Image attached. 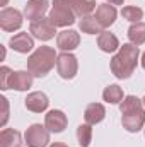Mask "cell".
Here are the masks:
<instances>
[{"label":"cell","instance_id":"8992f818","mask_svg":"<svg viewBox=\"0 0 145 147\" xmlns=\"http://www.w3.org/2000/svg\"><path fill=\"white\" fill-rule=\"evenodd\" d=\"M55 28H56V26L50 21V17H48V19L43 17V19H38V21H34V22H31L29 33H31L34 38L41 39V41H48V39L55 38V33H56Z\"/></svg>","mask_w":145,"mask_h":147},{"label":"cell","instance_id":"30bf717a","mask_svg":"<svg viewBox=\"0 0 145 147\" xmlns=\"http://www.w3.org/2000/svg\"><path fill=\"white\" fill-rule=\"evenodd\" d=\"M79 43H80V36L73 29H65V31H62L58 34V38H56V46L60 50H63V51H72V50H75L79 46Z\"/></svg>","mask_w":145,"mask_h":147},{"label":"cell","instance_id":"cb8c5ba5","mask_svg":"<svg viewBox=\"0 0 145 147\" xmlns=\"http://www.w3.org/2000/svg\"><path fill=\"white\" fill-rule=\"evenodd\" d=\"M77 139H79V144L82 147H89L91 146V140H92V128L89 123H84L77 128Z\"/></svg>","mask_w":145,"mask_h":147},{"label":"cell","instance_id":"f1b7e54d","mask_svg":"<svg viewBox=\"0 0 145 147\" xmlns=\"http://www.w3.org/2000/svg\"><path fill=\"white\" fill-rule=\"evenodd\" d=\"M50 147H68L67 144H62V142H55V144H51Z\"/></svg>","mask_w":145,"mask_h":147},{"label":"cell","instance_id":"83f0119b","mask_svg":"<svg viewBox=\"0 0 145 147\" xmlns=\"http://www.w3.org/2000/svg\"><path fill=\"white\" fill-rule=\"evenodd\" d=\"M108 2L111 3V5H123L125 0H108Z\"/></svg>","mask_w":145,"mask_h":147},{"label":"cell","instance_id":"52a82bcc","mask_svg":"<svg viewBox=\"0 0 145 147\" xmlns=\"http://www.w3.org/2000/svg\"><path fill=\"white\" fill-rule=\"evenodd\" d=\"M56 70L60 74V77H63V79H73L77 75V70H79L77 58L72 53L58 55V58H56Z\"/></svg>","mask_w":145,"mask_h":147},{"label":"cell","instance_id":"ffe728a7","mask_svg":"<svg viewBox=\"0 0 145 147\" xmlns=\"http://www.w3.org/2000/svg\"><path fill=\"white\" fill-rule=\"evenodd\" d=\"M144 110V101L138 99L137 96H126L123 98L121 105H119V111L121 115H130V113H137V111Z\"/></svg>","mask_w":145,"mask_h":147},{"label":"cell","instance_id":"3957f363","mask_svg":"<svg viewBox=\"0 0 145 147\" xmlns=\"http://www.w3.org/2000/svg\"><path fill=\"white\" fill-rule=\"evenodd\" d=\"M50 21L56 28H65L75 22V12L68 0H53L50 10Z\"/></svg>","mask_w":145,"mask_h":147},{"label":"cell","instance_id":"7c38bea8","mask_svg":"<svg viewBox=\"0 0 145 147\" xmlns=\"http://www.w3.org/2000/svg\"><path fill=\"white\" fill-rule=\"evenodd\" d=\"M116 16H118V12H116L114 5L101 3V5H97V9H96V16H94V17L99 21V24H101L103 28H109V26L116 21Z\"/></svg>","mask_w":145,"mask_h":147},{"label":"cell","instance_id":"e0dca14e","mask_svg":"<svg viewBox=\"0 0 145 147\" xmlns=\"http://www.w3.org/2000/svg\"><path fill=\"white\" fill-rule=\"evenodd\" d=\"M97 46L106 53H113V51L119 50V41L113 33L103 31V33H99V38H97Z\"/></svg>","mask_w":145,"mask_h":147},{"label":"cell","instance_id":"4fadbf2b","mask_svg":"<svg viewBox=\"0 0 145 147\" xmlns=\"http://www.w3.org/2000/svg\"><path fill=\"white\" fill-rule=\"evenodd\" d=\"M50 101H48V96L41 91H36V92H31L28 94L26 98V108L33 113H41L48 108Z\"/></svg>","mask_w":145,"mask_h":147},{"label":"cell","instance_id":"6da1fadb","mask_svg":"<svg viewBox=\"0 0 145 147\" xmlns=\"http://www.w3.org/2000/svg\"><path fill=\"white\" fill-rule=\"evenodd\" d=\"M140 50L133 43H125L119 46L118 53L111 58V72L118 79H128L135 72V67L138 63Z\"/></svg>","mask_w":145,"mask_h":147},{"label":"cell","instance_id":"9c48e42d","mask_svg":"<svg viewBox=\"0 0 145 147\" xmlns=\"http://www.w3.org/2000/svg\"><path fill=\"white\" fill-rule=\"evenodd\" d=\"M33 74L28 70H17L12 72V77L9 80V89H15V91H28L33 86Z\"/></svg>","mask_w":145,"mask_h":147},{"label":"cell","instance_id":"1f68e13d","mask_svg":"<svg viewBox=\"0 0 145 147\" xmlns=\"http://www.w3.org/2000/svg\"><path fill=\"white\" fill-rule=\"evenodd\" d=\"M142 101H144V105H145V96H144V99H142Z\"/></svg>","mask_w":145,"mask_h":147},{"label":"cell","instance_id":"ac0fdd59","mask_svg":"<svg viewBox=\"0 0 145 147\" xmlns=\"http://www.w3.org/2000/svg\"><path fill=\"white\" fill-rule=\"evenodd\" d=\"M0 144L2 147H19L21 142V134L14 128H3L0 132Z\"/></svg>","mask_w":145,"mask_h":147},{"label":"cell","instance_id":"7402d4cb","mask_svg":"<svg viewBox=\"0 0 145 147\" xmlns=\"http://www.w3.org/2000/svg\"><path fill=\"white\" fill-rule=\"evenodd\" d=\"M128 39L133 45H144L145 43V22H133L128 28Z\"/></svg>","mask_w":145,"mask_h":147},{"label":"cell","instance_id":"f546056e","mask_svg":"<svg viewBox=\"0 0 145 147\" xmlns=\"http://www.w3.org/2000/svg\"><path fill=\"white\" fill-rule=\"evenodd\" d=\"M142 67H144V69H145V53H144V55H142Z\"/></svg>","mask_w":145,"mask_h":147},{"label":"cell","instance_id":"ba28073f","mask_svg":"<svg viewBox=\"0 0 145 147\" xmlns=\"http://www.w3.org/2000/svg\"><path fill=\"white\" fill-rule=\"evenodd\" d=\"M67 115L60 110H51L48 111V115L44 116V127L50 130V132H55V134H60L67 128Z\"/></svg>","mask_w":145,"mask_h":147},{"label":"cell","instance_id":"8fae6325","mask_svg":"<svg viewBox=\"0 0 145 147\" xmlns=\"http://www.w3.org/2000/svg\"><path fill=\"white\" fill-rule=\"evenodd\" d=\"M46 10H48V0H29L24 9V16L26 19L34 22L38 19H43Z\"/></svg>","mask_w":145,"mask_h":147},{"label":"cell","instance_id":"277c9868","mask_svg":"<svg viewBox=\"0 0 145 147\" xmlns=\"http://www.w3.org/2000/svg\"><path fill=\"white\" fill-rule=\"evenodd\" d=\"M26 144L29 147H46L50 142V130L39 123L31 125L26 130Z\"/></svg>","mask_w":145,"mask_h":147},{"label":"cell","instance_id":"484cf974","mask_svg":"<svg viewBox=\"0 0 145 147\" xmlns=\"http://www.w3.org/2000/svg\"><path fill=\"white\" fill-rule=\"evenodd\" d=\"M10 77H12V70L9 69V67H2L0 69V89H9V80H10Z\"/></svg>","mask_w":145,"mask_h":147},{"label":"cell","instance_id":"d6986e66","mask_svg":"<svg viewBox=\"0 0 145 147\" xmlns=\"http://www.w3.org/2000/svg\"><path fill=\"white\" fill-rule=\"evenodd\" d=\"M70 5H72L75 16H80V17H85V16H91V12L96 9V0H68Z\"/></svg>","mask_w":145,"mask_h":147},{"label":"cell","instance_id":"9a60e30c","mask_svg":"<svg viewBox=\"0 0 145 147\" xmlns=\"http://www.w3.org/2000/svg\"><path fill=\"white\" fill-rule=\"evenodd\" d=\"M121 123H123V128H126L128 132H138L145 125V110L130 113V115H123Z\"/></svg>","mask_w":145,"mask_h":147},{"label":"cell","instance_id":"2e32d148","mask_svg":"<svg viewBox=\"0 0 145 147\" xmlns=\"http://www.w3.org/2000/svg\"><path fill=\"white\" fill-rule=\"evenodd\" d=\"M106 116V110L101 103H91L85 111H84V118H85V123L89 125H96V123H101Z\"/></svg>","mask_w":145,"mask_h":147},{"label":"cell","instance_id":"4316f807","mask_svg":"<svg viewBox=\"0 0 145 147\" xmlns=\"http://www.w3.org/2000/svg\"><path fill=\"white\" fill-rule=\"evenodd\" d=\"M0 101H2V106H3V115H2L0 125L3 127V125L7 123V120H9V99H7V98H2Z\"/></svg>","mask_w":145,"mask_h":147},{"label":"cell","instance_id":"603a6c76","mask_svg":"<svg viewBox=\"0 0 145 147\" xmlns=\"http://www.w3.org/2000/svg\"><path fill=\"white\" fill-rule=\"evenodd\" d=\"M103 99H104L106 103H111V105L121 103V101H123V91H121V87L116 86V84L108 86V87L104 89V92H103Z\"/></svg>","mask_w":145,"mask_h":147},{"label":"cell","instance_id":"44dd1931","mask_svg":"<svg viewBox=\"0 0 145 147\" xmlns=\"http://www.w3.org/2000/svg\"><path fill=\"white\" fill-rule=\"evenodd\" d=\"M80 26V31L85 33V34H97V33H103V26L99 24V21L92 16H85L80 19L79 22Z\"/></svg>","mask_w":145,"mask_h":147},{"label":"cell","instance_id":"5b68a950","mask_svg":"<svg viewBox=\"0 0 145 147\" xmlns=\"http://www.w3.org/2000/svg\"><path fill=\"white\" fill-rule=\"evenodd\" d=\"M22 26V14L17 9L5 7L0 12V28L7 33H12Z\"/></svg>","mask_w":145,"mask_h":147},{"label":"cell","instance_id":"5bb4252c","mask_svg":"<svg viewBox=\"0 0 145 147\" xmlns=\"http://www.w3.org/2000/svg\"><path fill=\"white\" fill-rule=\"evenodd\" d=\"M9 45H10L12 50H15L19 53H28V51H31L34 48V39L28 33H17L15 36L10 38Z\"/></svg>","mask_w":145,"mask_h":147},{"label":"cell","instance_id":"d4e9b609","mask_svg":"<svg viewBox=\"0 0 145 147\" xmlns=\"http://www.w3.org/2000/svg\"><path fill=\"white\" fill-rule=\"evenodd\" d=\"M121 16L130 22H140V19L144 17V10L140 7H123Z\"/></svg>","mask_w":145,"mask_h":147},{"label":"cell","instance_id":"7a4b0ae2","mask_svg":"<svg viewBox=\"0 0 145 147\" xmlns=\"http://www.w3.org/2000/svg\"><path fill=\"white\" fill-rule=\"evenodd\" d=\"M56 58H58V55L51 46H39L28 58V70L34 77H44L55 67Z\"/></svg>","mask_w":145,"mask_h":147},{"label":"cell","instance_id":"4dcf8cb0","mask_svg":"<svg viewBox=\"0 0 145 147\" xmlns=\"http://www.w3.org/2000/svg\"><path fill=\"white\" fill-rule=\"evenodd\" d=\"M7 3V0H2V5H5Z\"/></svg>","mask_w":145,"mask_h":147}]
</instances>
